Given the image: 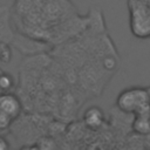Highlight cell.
I'll use <instances>...</instances> for the list:
<instances>
[{
	"label": "cell",
	"instance_id": "6da1fadb",
	"mask_svg": "<svg viewBox=\"0 0 150 150\" xmlns=\"http://www.w3.org/2000/svg\"><path fill=\"white\" fill-rule=\"evenodd\" d=\"M75 14L69 0H15L12 20L18 30L53 46L57 28Z\"/></svg>",
	"mask_w": 150,
	"mask_h": 150
},
{
	"label": "cell",
	"instance_id": "277c9868",
	"mask_svg": "<svg viewBox=\"0 0 150 150\" xmlns=\"http://www.w3.org/2000/svg\"><path fill=\"white\" fill-rule=\"evenodd\" d=\"M23 109L21 98L13 91L0 93V114L9 118L12 122L19 118Z\"/></svg>",
	"mask_w": 150,
	"mask_h": 150
},
{
	"label": "cell",
	"instance_id": "7a4b0ae2",
	"mask_svg": "<svg viewBox=\"0 0 150 150\" xmlns=\"http://www.w3.org/2000/svg\"><path fill=\"white\" fill-rule=\"evenodd\" d=\"M116 107L121 112L135 115L150 110V94L148 88L130 87L122 90L116 98Z\"/></svg>",
	"mask_w": 150,
	"mask_h": 150
},
{
	"label": "cell",
	"instance_id": "ba28073f",
	"mask_svg": "<svg viewBox=\"0 0 150 150\" xmlns=\"http://www.w3.org/2000/svg\"><path fill=\"white\" fill-rule=\"evenodd\" d=\"M14 88H15V82L12 74L0 68V93L12 91Z\"/></svg>",
	"mask_w": 150,
	"mask_h": 150
},
{
	"label": "cell",
	"instance_id": "9c48e42d",
	"mask_svg": "<svg viewBox=\"0 0 150 150\" xmlns=\"http://www.w3.org/2000/svg\"><path fill=\"white\" fill-rule=\"evenodd\" d=\"M12 60V46L0 42V63L6 64Z\"/></svg>",
	"mask_w": 150,
	"mask_h": 150
},
{
	"label": "cell",
	"instance_id": "52a82bcc",
	"mask_svg": "<svg viewBox=\"0 0 150 150\" xmlns=\"http://www.w3.org/2000/svg\"><path fill=\"white\" fill-rule=\"evenodd\" d=\"M132 130L138 135H149L150 134V110L143 111L134 115L131 121Z\"/></svg>",
	"mask_w": 150,
	"mask_h": 150
},
{
	"label": "cell",
	"instance_id": "8992f818",
	"mask_svg": "<svg viewBox=\"0 0 150 150\" xmlns=\"http://www.w3.org/2000/svg\"><path fill=\"white\" fill-rule=\"evenodd\" d=\"M104 121H105L104 111L97 105L89 107L83 114V122L87 125V128L91 130L100 129L102 124L104 123Z\"/></svg>",
	"mask_w": 150,
	"mask_h": 150
},
{
	"label": "cell",
	"instance_id": "5b68a950",
	"mask_svg": "<svg viewBox=\"0 0 150 150\" xmlns=\"http://www.w3.org/2000/svg\"><path fill=\"white\" fill-rule=\"evenodd\" d=\"M16 33L12 23V11L8 6H0V42L11 45Z\"/></svg>",
	"mask_w": 150,
	"mask_h": 150
},
{
	"label": "cell",
	"instance_id": "30bf717a",
	"mask_svg": "<svg viewBox=\"0 0 150 150\" xmlns=\"http://www.w3.org/2000/svg\"><path fill=\"white\" fill-rule=\"evenodd\" d=\"M11 123H12V121L9 118H7L2 114H0V132L4 131V130H6L11 125Z\"/></svg>",
	"mask_w": 150,
	"mask_h": 150
},
{
	"label": "cell",
	"instance_id": "3957f363",
	"mask_svg": "<svg viewBox=\"0 0 150 150\" xmlns=\"http://www.w3.org/2000/svg\"><path fill=\"white\" fill-rule=\"evenodd\" d=\"M129 25L134 36L150 38V0H127Z\"/></svg>",
	"mask_w": 150,
	"mask_h": 150
}]
</instances>
